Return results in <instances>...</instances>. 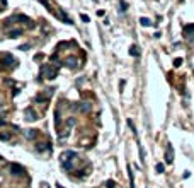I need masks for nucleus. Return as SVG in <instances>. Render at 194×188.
Instances as JSON below:
<instances>
[{
  "label": "nucleus",
  "instance_id": "1",
  "mask_svg": "<svg viewBox=\"0 0 194 188\" xmlns=\"http://www.w3.org/2000/svg\"><path fill=\"white\" fill-rule=\"evenodd\" d=\"M184 38H186L189 43H192L194 45V24H187V26H184Z\"/></svg>",
  "mask_w": 194,
  "mask_h": 188
},
{
  "label": "nucleus",
  "instance_id": "2",
  "mask_svg": "<svg viewBox=\"0 0 194 188\" xmlns=\"http://www.w3.org/2000/svg\"><path fill=\"white\" fill-rule=\"evenodd\" d=\"M0 60H2V67H4V69H9V67H12V63L16 62V60H14V58L10 57L9 53H0Z\"/></svg>",
  "mask_w": 194,
  "mask_h": 188
},
{
  "label": "nucleus",
  "instance_id": "3",
  "mask_svg": "<svg viewBox=\"0 0 194 188\" xmlns=\"http://www.w3.org/2000/svg\"><path fill=\"white\" fill-rule=\"evenodd\" d=\"M77 156H78V154H77L75 151H65L63 154H61V163H72Z\"/></svg>",
  "mask_w": 194,
  "mask_h": 188
},
{
  "label": "nucleus",
  "instance_id": "4",
  "mask_svg": "<svg viewBox=\"0 0 194 188\" xmlns=\"http://www.w3.org/2000/svg\"><path fill=\"white\" fill-rule=\"evenodd\" d=\"M9 171L12 173L14 176H20V174H24V168H22L20 164H16V163H12L10 166H9Z\"/></svg>",
  "mask_w": 194,
  "mask_h": 188
},
{
  "label": "nucleus",
  "instance_id": "5",
  "mask_svg": "<svg viewBox=\"0 0 194 188\" xmlns=\"http://www.w3.org/2000/svg\"><path fill=\"white\" fill-rule=\"evenodd\" d=\"M174 161V149H172V145L170 144H167V151H165V163L170 164Z\"/></svg>",
  "mask_w": 194,
  "mask_h": 188
},
{
  "label": "nucleus",
  "instance_id": "6",
  "mask_svg": "<svg viewBox=\"0 0 194 188\" xmlns=\"http://www.w3.org/2000/svg\"><path fill=\"white\" fill-rule=\"evenodd\" d=\"M24 115L27 116L29 122H36V120H38V113L32 110V108H26V110H24Z\"/></svg>",
  "mask_w": 194,
  "mask_h": 188
},
{
  "label": "nucleus",
  "instance_id": "7",
  "mask_svg": "<svg viewBox=\"0 0 194 188\" xmlns=\"http://www.w3.org/2000/svg\"><path fill=\"white\" fill-rule=\"evenodd\" d=\"M77 63H78V58H75V57H68L66 60H65V65L68 67V69H75Z\"/></svg>",
  "mask_w": 194,
  "mask_h": 188
},
{
  "label": "nucleus",
  "instance_id": "8",
  "mask_svg": "<svg viewBox=\"0 0 194 188\" xmlns=\"http://www.w3.org/2000/svg\"><path fill=\"white\" fill-rule=\"evenodd\" d=\"M43 65H44L46 70H48V77H46V79H49V80H51V79H55V77L58 75V69H51V67H48L46 63H43Z\"/></svg>",
  "mask_w": 194,
  "mask_h": 188
},
{
  "label": "nucleus",
  "instance_id": "9",
  "mask_svg": "<svg viewBox=\"0 0 194 188\" xmlns=\"http://www.w3.org/2000/svg\"><path fill=\"white\" fill-rule=\"evenodd\" d=\"M77 110H80V111H90V108H92V104H90V103H77Z\"/></svg>",
  "mask_w": 194,
  "mask_h": 188
},
{
  "label": "nucleus",
  "instance_id": "10",
  "mask_svg": "<svg viewBox=\"0 0 194 188\" xmlns=\"http://www.w3.org/2000/svg\"><path fill=\"white\" fill-rule=\"evenodd\" d=\"M22 33H24V31H22L20 28L10 29V31H9V36H10V38H19V36H22Z\"/></svg>",
  "mask_w": 194,
  "mask_h": 188
},
{
  "label": "nucleus",
  "instance_id": "11",
  "mask_svg": "<svg viewBox=\"0 0 194 188\" xmlns=\"http://www.w3.org/2000/svg\"><path fill=\"white\" fill-rule=\"evenodd\" d=\"M24 135H26V139L32 140L34 137H38V130H26V132H24Z\"/></svg>",
  "mask_w": 194,
  "mask_h": 188
},
{
  "label": "nucleus",
  "instance_id": "12",
  "mask_svg": "<svg viewBox=\"0 0 194 188\" xmlns=\"http://www.w3.org/2000/svg\"><path fill=\"white\" fill-rule=\"evenodd\" d=\"M140 24L145 26V28H150V26H153V22H152L148 17H140Z\"/></svg>",
  "mask_w": 194,
  "mask_h": 188
},
{
  "label": "nucleus",
  "instance_id": "13",
  "mask_svg": "<svg viewBox=\"0 0 194 188\" xmlns=\"http://www.w3.org/2000/svg\"><path fill=\"white\" fill-rule=\"evenodd\" d=\"M129 55H131V57H140V48H138L136 45H133L129 48Z\"/></svg>",
  "mask_w": 194,
  "mask_h": 188
},
{
  "label": "nucleus",
  "instance_id": "14",
  "mask_svg": "<svg viewBox=\"0 0 194 188\" xmlns=\"http://www.w3.org/2000/svg\"><path fill=\"white\" fill-rule=\"evenodd\" d=\"M38 152H44V151H51V144H41L39 147H36Z\"/></svg>",
  "mask_w": 194,
  "mask_h": 188
},
{
  "label": "nucleus",
  "instance_id": "15",
  "mask_svg": "<svg viewBox=\"0 0 194 188\" xmlns=\"http://www.w3.org/2000/svg\"><path fill=\"white\" fill-rule=\"evenodd\" d=\"M155 169H157V173H163V171H165V166H163L162 163H158L157 166H155Z\"/></svg>",
  "mask_w": 194,
  "mask_h": 188
},
{
  "label": "nucleus",
  "instance_id": "16",
  "mask_svg": "<svg viewBox=\"0 0 194 188\" xmlns=\"http://www.w3.org/2000/svg\"><path fill=\"white\" fill-rule=\"evenodd\" d=\"M126 10H128V4L124 0H121V12H126Z\"/></svg>",
  "mask_w": 194,
  "mask_h": 188
},
{
  "label": "nucleus",
  "instance_id": "17",
  "mask_svg": "<svg viewBox=\"0 0 194 188\" xmlns=\"http://www.w3.org/2000/svg\"><path fill=\"white\" fill-rule=\"evenodd\" d=\"M106 185H107V188H116V183H114L113 180H107V181H106Z\"/></svg>",
  "mask_w": 194,
  "mask_h": 188
},
{
  "label": "nucleus",
  "instance_id": "18",
  "mask_svg": "<svg viewBox=\"0 0 194 188\" xmlns=\"http://www.w3.org/2000/svg\"><path fill=\"white\" fill-rule=\"evenodd\" d=\"M10 139V133H0V140H9Z\"/></svg>",
  "mask_w": 194,
  "mask_h": 188
},
{
  "label": "nucleus",
  "instance_id": "19",
  "mask_svg": "<svg viewBox=\"0 0 194 188\" xmlns=\"http://www.w3.org/2000/svg\"><path fill=\"white\" fill-rule=\"evenodd\" d=\"M182 65V58H175L174 60V67H181Z\"/></svg>",
  "mask_w": 194,
  "mask_h": 188
},
{
  "label": "nucleus",
  "instance_id": "20",
  "mask_svg": "<svg viewBox=\"0 0 194 188\" xmlns=\"http://www.w3.org/2000/svg\"><path fill=\"white\" fill-rule=\"evenodd\" d=\"M82 21H84V22H89V16H85V14H82Z\"/></svg>",
  "mask_w": 194,
  "mask_h": 188
},
{
  "label": "nucleus",
  "instance_id": "21",
  "mask_svg": "<svg viewBox=\"0 0 194 188\" xmlns=\"http://www.w3.org/2000/svg\"><path fill=\"white\" fill-rule=\"evenodd\" d=\"M27 48H31V45H29V43H27V45H22L19 50H27Z\"/></svg>",
  "mask_w": 194,
  "mask_h": 188
}]
</instances>
